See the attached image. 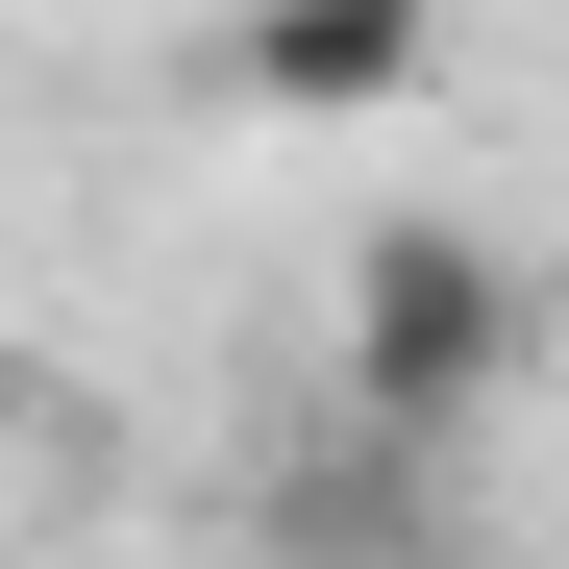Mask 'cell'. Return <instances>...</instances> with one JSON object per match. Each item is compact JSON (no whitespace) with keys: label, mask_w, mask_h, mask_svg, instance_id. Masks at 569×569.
<instances>
[{"label":"cell","mask_w":569,"mask_h":569,"mask_svg":"<svg viewBox=\"0 0 569 569\" xmlns=\"http://www.w3.org/2000/svg\"><path fill=\"white\" fill-rule=\"evenodd\" d=\"M248 569H446V446L347 397L322 446H272V470H248Z\"/></svg>","instance_id":"cell-2"},{"label":"cell","mask_w":569,"mask_h":569,"mask_svg":"<svg viewBox=\"0 0 569 569\" xmlns=\"http://www.w3.org/2000/svg\"><path fill=\"white\" fill-rule=\"evenodd\" d=\"M496 371H520V248H496V223H371V248H347V397H371V421L446 446Z\"/></svg>","instance_id":"cell-1"},{"label":"cell","mask_w":569,"mask_h":569,"mask_svg":"<svg viewBox=\"0 0 569 569\" xmlns=\"http://www.w3.org/2000/svg\"><path fill=\"white\" fill-rule=\"evenodd\" d=\"M0 470H26V371H0Z\"/></svg>","instance_id":"cell-4"},{"label":"cell","mask_w":569,"mask_h":569,"mask_svg":"<svg viewBox=\"0 0 569 569\" xmlns=\"http://www.w3.org/2000/svg\"><path fill=\"white\" fill-rule=\"evenodd\" d=\"M223 74H248L272 124H397L421 74H446V0H248Z\"/></svg>","instance_id":"cell-3"}]
</instances>
